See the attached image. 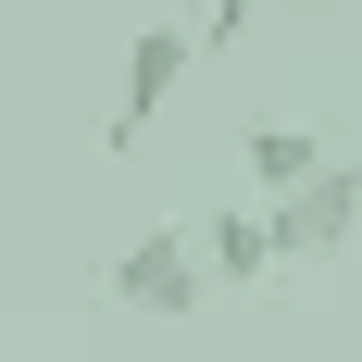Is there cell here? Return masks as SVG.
I'll return each mask as SVG.
<instances>
[{"label":"cell","mask_w":362,"mask_h":362,"mask_svg":"<svg viewBox=\"0 0 362 362\" xmlns=\"http://www.w3.org/2000/svg\"><path fill=\"white\" fill-rule=\"evenodd\" d=\"M112 300H125V313H163V325H175V313H200V300H213L200 238H187V225H138V238L112 250Z\"/></svg>","instance_id":"6da1fadb"},{"label":"cell","mask_w":362,"mask_h":362,"mask_svg":"<svg viewBox=\"0 0 362 362\" xmlns=\"http://www.w3.org/2000/svg\"><path fill=\"white\" fill-rule=\"evenodd\" d=\"M187 63H200V25H175V13H163V25H138V37H125V88H112V112H100V138L125 150V138L150 125V112H163V100L187 88Z\"/></svg>","instance_id":"7a4b0ae2"},{"label":"cell","mask_w":362,"mask_h":362,"mask_svg":"<svg viewBox=\"0 0 362 362\" xmlns=\"http://www.w3.org/2000/svg\"><path fill=\"white\" fill-rule=\"evenodd\" d=\"M350 225H362V175H350V163H325V175L288 187V200H262L275 262H325V250H350Z\"/></svg>","instance_id":"3957f363"},{"label":"cell","mask_w":362,"mask_h":362,"mask_svg":"<svg viewBox=\"0 0 362 362\" xmlns=\"http://www.w3.org/2000/svg\"><path fill=\"white\" fill-rule=\"evenodd\" d=\"M200 275H213V288H262V275H275V238H262V213H250V200H225V213H213Z\"/></svg>","instance_id":"277c9868"},{"label":"cell","mask_w":362,"mask_h":362,"mask_svg":"<svg viewBox=\"0 0 362 362\" xmlns=\"http://www.w3.org/2000/svg\"><path fill=\"white\" fill-rule=\"evenodd\" d=\"M250 175L288 200V187H313V175H325V150L300 138V125H250Z\"/></svg>","instance_id":"5b68a950"}]
</instances>
